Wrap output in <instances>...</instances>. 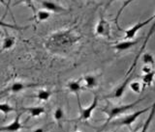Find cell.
<instances>
[{"mask_svg":"<svg viewBox=\"0 0 155 132\" xmlns=\"http://www.w3.org/2000/svg\"><path fill=\"white\" fill-rule=\"evenodd\" d=\"M67 89L70 93L75 94L77 97H79L81 91H84V87L82 85L81 80H70L67 83Z\"/></svg>","mask_w":155,"mask_h":132,"instance_id":"cell-10","label":"cell"},{"mask_svg":"<svg viewBox=\"0 0 155 132\" xmlns=\"http://www.w3.org/2000/svg\"><path fill=\"white\" fill-rule=\"evenodd\" d=\"M137 45V41H133V40H124L122 42H116L114 46V48L118 52H122L130 49L131 47H133L134 46Z\"/></svg>","mask_w":155,"mask_h":132,"instance_id":"cell-11","label":"cell"},{"mask_svg":"<svg viewBox=\"0 0 155 132\" xmlns=\"http://www.w3.org/2000/svg\"><path fill=\"white\" fill-rule=\"evenodd\" d=\"M51 12L47 11L45 9H42L40 11L36 12L35 16H34V19H35L37 22H43V21L48 20V19L51 17Z\"/></svg>","mask_w":155,"mask_h":132,"instance_id":"cell-15","label":"cell"},{"mask_svg":"<svg viewBox=\"0 0 155 132\" xmlns=\"http://www.w3.org/2000/svg\"><path fill=\"white\" fill-rule=\"evenodd\" d=\"M23 111L28 113L32 118H38V117L45 114L46 109L44 106H32V107H26L23 108Z\"/></svg>","mask_w":155,"mask_h":132,"instance_id":"cell-13","label":"cell"},{"mask_svg":"<svg viewBox=\"0 0 155 132\" xmlns=\"http://www.w3.org/2000/svg\"><path fill=\"white\" fill-rule=\"evenodd\" d=\"M155 16V14H154ZM155 32V18H154V20H153V23H152V25L150 26V28H149V31H148V33H147V37H145V39H144V41H143V46H140V51H139V53L137 55H136V57H135V60H134V62H133V64L131 65V67H130V68L128 70V71L126 72V75L127 76H129V74L131 72L133 71V70L136 68V66H137V64H138V61H139V58H140V54L143 52V50H144V48H145V46H147V42H148V41L150 40V38H151V36L153 35V33Z\"/></svg>","mask_w":155,"mask_h":132,"instance_id":"cell-6","label":"cell"},{"mask_svg":"<svg viewBox=\"0 0 155 132\" xmlns=\"http://www.w3.org/2000/svg\"><path fill=\"white\" fill-rule=\"evenodd\" d=\"M139 129H140V126H138V127H136L134 130L132 129V130H130V131H131V132H138V131H139Z\"/></svg>","mask_w":155,"mask_h":132,"instance_id":"cell-30","label":"cell"},{"mask_svg":"<svg viewBox=\"0 0 155 132\" xmlns=\"http://www.w3.org/2000/svg\"><path fill=\"white\" fill-rule=\"evenodd\" d=\"M95 34L98 37H102V38H109L110 36V23L103 16L100 17L98 23L96 24Z\"/></svg>","mask_w":155,"mask_h":132,"instance_id":"cell-7","label":"cell"},{"mask_svg":"<svg viewBox=\"0 0 155 132\" xmlns=\"http://www.w3.org/2000/svg\"><path fill=\"white\" fill-rule=\"evenodd\" d=\"M98 96H95L93 100H92L91 104L86 107V108H84L81 104V101H80V96L78 97V105H79V110H80V117H79V120L80 121H87L91 118L92 114H93V111L95 110V108L98 105Z\"/></svg>","mask_w":155,"mask_h":132,"instance_id":"cell-4","label":"cell"},{"mask_svg":"<svg viewBox=\"0 0 155 132\" xmlns=\"http://www.w3.org/2000/svg\"><path fill=\"white\" fill-rule=\"evenodd\" d=\"M21 113L18 114V116L14 119L12 123H10L7 125L1 126L0 130L2 132H18L19 130H21L23 128V125L21 123Z\"/></svg>","mask_w":155,"mask_h":132,"instance_id":"cell-8","label":"cell"},{"mask_svg":"<svg viewBox=\"0 0 155 132\" xmlns=\"http://www.w3.org/2000/svg\"><path fill=\"white\" fill-rule=\"evenodd\" d=\"M16 45V38L12 36H7L3 39L2 42V50H9L13 48Z\"/></svg>","mask_w":155,"mask_h":132,"instance_id":"cell-16","label":"cell"},{"mask_svg":"<svg viewBox=\"0 0 155 132\" xmlns=\"http://www.w3.org/2000/svg\"><path fill=\"white\" fill-rule=\"evenodd\" d=\"M37 86V84H26V83H22V82H14L13 84L9 87V92L13 93V94H17V93H21L23 90L27 89V88H32Z\"/></svg>","mask_w":155,"mask_h":132,"instance_id":"cell-12","label":"cell"},{"mask_svg":"<svg viewBox=\"0 0 155 132\" xmlns=\"http://www.w3.org/2000/svg\"><path fill=\"white\" fill-rule=\"evenodd\" d=\"M41 5L43 9H45L51 13L58 14V13H62L66 11V10L62 6H60L59 4H57L54 1H51V0H41Z\"/></svg>","mask_w":155,"mask_h":132,"instance_id":"cell-9","label":"cell"},{"mask_svg":"<svg viewBox=\"0 0 155 132\" xmlns=\"http://www.w3.org/2000/svg\"><path fill=\"white\" fill-rule=\"evenodd\" d=\"M130 89L132 90L136 94H140L142 92V83L139 81H133L129 84Z\"/></svg>","mask_w":155,"mask_h":132,"instance_id":"cell-22","label":"cell"},{"mask_svg":"<svg viewBox=\"0 0 155 132\" xmlns=\"http://www.w3.org/2000/svg\"><path fill=\"white\" fill-rule=\"evenodd\" d=\"M80 39L81 37L71 29L58 31L51 35L50 39L47 41V48L52 53L63 54L69 52L80 41Z\"/></svg>","mask_w":155,"mask_h":132,"instance_id":"cell-1","label":"cell"},{"mask_svg":"<svg viewBox=\"0 0 155 132\" xmlns=\"http://www.w3.org/2000/svg\"><path fill=\"white\" fill-rule=\"evenodd\" d=\"M52 93L51 90L48 89H40L36 94V97L37 99H39L40 101H48L50 99V97L51 96Z\"/></svg>","mask_w":155,"mask_h":132,"instance_id":"cell-18","label":"cell"},{"mask_svg":"<svg viewBox=\"0 0 155 132\" xmlns=\"http://www.w3.org/2000/svg\"><path fill=\"white\" fill-rule=\"evenodd\" d=\"M11 2H12V0H8V2H7V6H6V13L8 12V8H9V6H10V4H11Z\"/></svg>","mask_w":155,"mask_h":132,"instance_id":"cell-29","label":"cell"},{"mask_svg":"<svg viewBox=\"0 0 155 132\" xmlns=\"http://www.w3.org/2000/svg\"><path fill=\"white\" fill-rule=\"evenodd\" d=\"M74 132H81V131H80V130H75Z\"/></svg>","mask_w":155,"mask_h":132,"instance_id":"cell-32","label":"cell"},{"mask_svg":"<svg viewBox=\"0 0 155 132\" xmlns=\"http://www.w3.org/2000/svg\"><path fill=\"white\" fill-rule=\"evenodd\" d=\"M114 1V0H109V2H108V5H107V7L110 6V5H111V3H113Z\"/></svg>","mask_w":155,"mask_h":132,"instance_id":"cell-31","label":"cell"},{"mask_svg":"<svg viewBox=\"0 0 155 132\" xmlns=\"http://www.w3.org/2000/svg\"><path fill=\"white\" fill-rule=\"evenodd\" d=\"M149 109H150L149 107H147V108H143L142 110L136 111V112H134V113H132V114L127 115V116L123 117V118L116 120L115 121H114V123H111V124L117 125V126H128L129 129L132 130L131 125H132L135 123V121L137 120L140 115H143V113H145V112H147Z\"/></svg>","mask_w":155,"mask_h":132,"instance_id":"cell-3","label":"cell"},{"mask_svg":"<svg viewBox=\"0 0 155 132\" xmlns=\"http://www.w3.org/2000/svg\"><path fill=\"white\" fill-rule=\"evenodd\" d=\"M21 3H24L27 7H29L32 10V11L34 12V14H36V9H35V7H34L33 0H18L17 2H15V5H18Z\"/></svg>","mask_w":155,"mask_h":132,"instance_id":"cell-26","label":"cell"},{"mask_svg":"<svg viewBox=\"0 0 155 132\" xmlns=\"http://www.w3.org/2000/svg\"><path fill=\"white\" fill-rule=\"evenodd\" d=\"M0 110H1V112L4 115H8L10 113H12V112L16 111V109H15L11 104L7 103V102H2V103L0 104Z\"/></svg>","mask_w":155,"mask_h":132,"instance_id":"cell-21","label":"cell"},{"mask_svg":"<svg viewBox=\"0 0 155 132\" xmlns=\"http://www.w3.org/2000/svg\"><path fill=\"white\" fill-rule=\"evenodd\" d=\"M154 116H155V101H154V103L151 106V110H150L148 118L147 119V121H144L143 125L142 126V130H140V132H147L148 130L149 126H150V124H151V121H152V120L154 118Z\"/></svg>","mask_w":155,"mask_h":132,"instance_id":"cell-17","label":"cell"},{"mask_svg":"<svg viewBox=\"0 0 155 132\" xmlns=\"http://www.w3.org/2000/svg\"><path fill=\"white\" fill-rule=\"evenodd\" d=\"M116 131H117V129H115V130H114V131H111V132H116Z\"/></svg>","mask_w":155,"mask_h":132,"instance_id":"cell-33","label":"cell"},{"mask_svg":"<svg viewBox=\"0 0 155 132\" xmlns=\"http://www.w3.org/2000/svg\"><path fill=\"white\" fill-rule=\"evenodd\" d=\"M130 76H128L127 78H126V80L121 84L117 89H116V91H115V93H114V97H120V96H123V94H124V91H125V89H126V87H127V85H128V82L130 81Z\"/></svg>","mask_w":155,"mask_h":132,"instance_id":"cell-20","label":"cell"},{"mask_svg":"<svg viewBox=\"0 0 155 132\" xmlns=\"http://www.w3.org/2000/svg\"><path fill=\"white\" fill-rule=\"evenodd\" d=\"M142 71H143V74H145V73H149V72H151V71H152L151 67H150V66H147V65H145V66L143 68Z\"/></svg>","mask_w":155,"mask_h":132,"instance_id":"cell-27","label":"cell"},{"mask_svg":"<svg viewBox=\"0 0 155 132\" xmlns=\"http://www.w3.org/2000/svg\"><path fill=\"white\" fill-rule=\"evenodd\" d=\"M32 132H45V129H44L43 127H37L34 129Z\"/></svg>","mask_w":155,"mask_h":132,"instance_id":"cell-28","label":"cell"},{"mask_svg":"<svg viewBox=\"0 0 155 132\" xmlns=\"http://www.w3.org/2000/svg\"><path fill=\"white\" fill-rule=\"evenodd\" d=\"M154 76H155V72L154 71H152L149 73H145V74H143L142 76V83L143 84V87H147L152 84V82L154 80Z\"/></svg>","mask_w":155,"mask_h":132,"instance_id":"cell-19","label":"cell"},{"mask_svg":"<svg viewBox=\"0 0 155 132\" xmlns=\"http://www.w3.org/2000/svg\"><path fill=\"white\" fill-rule=\"evenodd\" d=\"M143 61L144 64L147 65V66H153L154 65V58L148 52L143 53Z\"/></svg>","mask_w":155,"mask_h":132,"instance_id":"cell-23","label":"cell"},{"mask_svg":"<svg viewBox=\"0 0 155 132\" xmlns=\"http://www.w3.org/2000/svg\"><path fill=\"white\" fill-rule=\"evenodd\" d=\"M154 18H155V16H152L151 17L145 19V20H143V21H140L138 23H136L134 26L128 28L127 30H123V32L125 34L124 40H133V39L135 38V36L137 35V33L140 30V29L143 28L144 26H147L151 20H154Z\"/></svg>","mask_w":155,"mask_h":132,"instance_id":"cell-5","label":"cell"},{"mask_svg":"<svg viewBox=\"0 0 155 132\" xmlns=\"http://www.w3.org/2000/svg\"><path fill=\"white\" fill-rule=\"evenodd\" d=\"M134 0H127V1H125L124 2V4L122 5V7H121L120 9H119V11H118V13H117V14H116V17H115V18H114V21H115V24L117 25V27H119L118 26V18H119V17H120V14H122V12H123V10L128 6V5L131 3V2H133Z\"/></svg>","mask_w":155,"mask_h":132,"instance_id":"cell-25","label":"cell"},{"mask_svg":"<svg viewBox=\"0 0 155 132\" xmlns=\"http://www.w3.org/2000/svg\"><path fill=\"white\" fill-rule=\"evenodd\" d=\"M82 85H84V89H93L97 86V77L92 74H87L82 77L81 79Z\"/></svg>","mask_w":155,"mask_h":132,"instance_id":"cell-14","label":"cell"},{"mask_svg":"<svg viewBox=\"0 0 155 132\" xmlns=\"http://www.w3.org/2000/svg\"><path fill=\"white\" fill-rule=\"evenodd\" d=\"M53 118L56 121H60L64 118V111L61 108V107H58V108L55 109L54 113H53Z\"/></svg>","mask_w":155,"mask_h":132,"instance_id":"cell-24","label":"cell"},{"mask_svg":"<svg viewBox=\"0 0 155 132\" xmlns=\"http://www.w3.org/2000/svg\"><path fill=\"white\" fill-rule=\"evenodd\" d=\"M143 99H138V100H136L134 101L133 103H129V104H124V105H119V106H115V107H108V108H105L103 109V112L105 114H107V120H106V123L101 126L100 129L97 131V132H101V131H103L107 126H108L110 124V121H113L114 118H116V117H118L120 115H122L123 113H126L128 110L130 109H132L133 107H135L136 105H137L139 102L142 101Z\"/></svg>","mask_w":155,"mask_h":132,"instance_id":"cell-2","label":"cell"}]
</instances>
